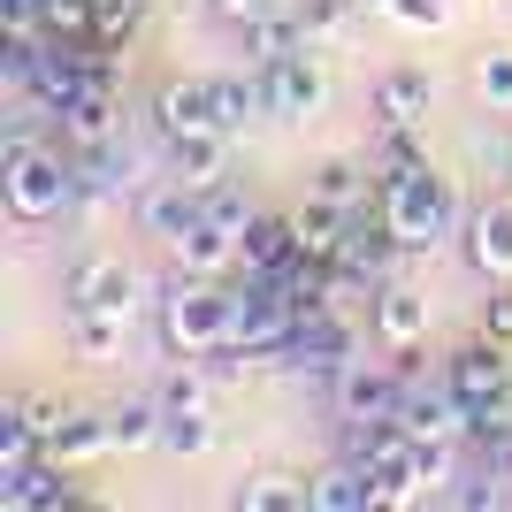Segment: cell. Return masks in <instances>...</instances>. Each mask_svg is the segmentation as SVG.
I'll return each mask as SVG.
<instances>
[{
	"label": "cell",
	"instance_id": "obj_20",
	"mask_svg": "<svg viewBox=\"0 0 512 512\" xmlns=\"http://www.w3.org/2000/svg\"><path fill=\"white\" fill-rule=\"evenodd\" d=\"M169 161L192 192H214L222 169H230V130H192V138H169Z\"/></svg>",
	"mask_w": 512,
	"mask_h": 512
},
{
	"label": "cell",
	"instance_id": "obj_39",
	"mask_svg": "<svg viewBox=\"0 0 512 512\" xmlns=\"http://www.w3.org/2000/svg\"><path fill=\"white\" fill-rule=\"evenodd\" d=\"M0 23L8 31H39V0H0Z\"/></svg>",
	"mask_w": 512,
	"mask_h": 512
},
{
	"label": "cell",
	"instance_id": "obj_4",
	"mask_svg": "<svg viewBox=\"0 0 512 512\" xmlns=\"http://www.w3.org/2000/svg\"><path fill=\"white\" fill-rule=\"evenodd\" d=\"M299 321H306V299L291 291V276H253L245 291H237V352L268 360V352L291 344Z\"/></svg>",
	"mask_w": 512,
	"mask_h": 512
},
{
	"label": "cell",
	"instance_id": "obj_8",
	"mask_svg": "<svg viewBox=\"0 0 512 512\" xmlns=\"http://www.w3.org/2000/svg\"><path fill=\"white\" fill-rule=\"evenodd\" d=\"M260 77H268V115H283V123H306L329 107V69L314 62V46H299L291 62L260 69Z\"/></svg>",
	"mask_w": 512,
	"mask_h": 512
},
{
	"label": "cell",
	"instance_id": "obj_7",
	"mask_svg": "<svg viewBox=\"0 0 512 512\" xmlns=\"http://www.w3.org/2000/svg\"><path fill=\"white\" fill-rule=\"evenodd\" d=\"M138 268L130 260H115V253H92V260H77V276H69V306H85V314H138Z\"/></svg>",
	"mask_w": 512,
	"mask_h": 512
},
{
	"label": "cell",
	"instance_id": "obj_12",
	"mask_svg": "<svg viewBox=\"0 0 512 512\" xmlns=\"http://www.w3.org/2000/svg\"><path fill=\"white\" fill-rule=\"evenodd\" d=\"M467 260L482 283H512V199H490V207H474L467 222Z\"/></svg>",
	"mask_w": 512,
	"mask_h": 512
},
{
	"label": "cell",
	"instance_id": "obj_25",
	"mask_svg": "<svg viewBox=\"0 0 512 512\" xmlns=\"http://www.w3.org/2000/svg\"><path fill=\"white\" fill-rule=\"evenodd\" d=\"M230 505L237 512H306V482H291V474H276V467H260V474H245L230 490Z\"/></svg>",
	"mask_w": 512,
	"mask_h": 512
},
{
	"label": "cell",
	"instance_id": "obj_17",
	"mask_svg": "<svg viewBox=\"0 0 512 512\" xmlns=\"http://www.w3.org/2000/svg\"><path fill=\"white\" fill-rule=\"evenodd\" d=\"M39 505H77V490L62 482V459H31V467L0 474V512H39Z\"/></svg>",
	"mask_w": 512,
	"mask_h": 512
},
{
	"label": "cell",
	"instance_id": "obj_32",
	"mask_svg": "<svg viewBox=\"0 0 512 512\" xmlns=\"http://www.w3.org/2000/svg\"><path fill=\"white\" fill-rule=\"evenodd\" d=\"M161 406H169V413H207V406H214V375L184 360L169 383H161Z\"/></svg>",
	"mask_w": 512,
	"mask_h": 512
},
{
	"label": "cell",
	"instance_id": "obj_5",
	"mask_svg": "<svg viewBox=\"0 0 512 512\" xmlns=\"http://www.w3.org/2000/svg\"><path fill=\"white\" fill-rule=\"evenodd\" d=\"M406 360H352L329 375V390H337V413L344 421H375V413H398V398H406Z\"/></svg>",
	"mask_w": 512,
	"mask_h": 512
},
{
	"label": "cell",
	"instance_id": "obj_36",
	"mask_svg": "<svg viewBox=\"0 0 512 512\" xmlns=\"http://www.w3.org/2000/svg\"><path fill=\"white\" fill-rule=\"evenodd\" d=\"M390 16L406 23V31H444V23H451V0H390Z\"/></svg>",
	"mask_w": 512,
	"mask_h": 512
},
{
	"label": "cell",
	"instance_id": "obj_3",
	"mask_svg": "<svg viewBox=\"0 0 512 512\" xmlns=\"http://www.w3.org/2000/svg\"><path fill=\"white\" fill-rule=\"evenodd\" d=\"M383 222L398 230L406 253H436V245L459 230V192H451V176H436L428 161L406 169V176H383Z\"/></svg>",
	"mask_w": 512,
	"mask_h": 512
},
{
	"label": "cell",
	"instance_id": "obj_28",
	"mask_svg": "<svg viewBox=\"0 0 512 512\" xmlns=\"http://www.w3.org/2000/svg\"><path fill=\"white\" fill-rule=\"evenodd\" d=\"M360 23V0H299V31L306 46H344Z\"/></svg>",
	"mask_w": 512,
	"mask_h": 512
},
{
	"label": "cell",
	"instance_id": "obj_9",
	"mask_svg": "<svg viewBox=\"0 0 512 512\" xmlns=\"http://www.w3.org/2000/svg\"><path fill=\"white\" fill-rule=\"evenodd\" d=\"M444 383L459 390V398H467L474 413H482V406H497V398L512 390L505 337H482V344H467V352H451V360H444Z\"/></svg>",
	"mask_w": 512,
	"mask_h": 512
},
{
	"label": "cell",
	"instance_id": "obj_14",
	"mask_svg": "<svg viewBox=\"0 0 512 512\" xmlns=\"http://www.w3.org/2000/svg\"><path fill=\"white\" fill-rule=\"evenodd\" d=\"M62 123V146H100V138H123V100H115V85H85L77 100L54 115Z\"/></svg>",
	"mask_w": 512,
	"mask_h": 512
},
{
	"label": "cell",
	"instance_id": "obj_16",
	"mask_svg": "<svg viewBox=\"0 0 512 512\" xmlns=\"http://www.w3.org/2000/svg\"><path fill=\"white\" fill-rule=\"evenodd\" d=\"M199 214H207V192H192L184 176H169V184H146V192H138V222H146L161 245H176Z\"/></svg>",
	"mask_w": 512,
	"mask_h": 512
},
{
	"label": "cell",
	"instance_id": "obj_34",
	"mask_svg": "<svg viewBox=\"0 0 512 512\" xmlns=\"http://www.w3.org/2000/svg\"><path fill=\"white\" fill-rule=\"evenodd\" d=\"M46 39H92V0H39Z\"/></svg>",
	"mask_w": 512,
	"mask_h": 512
},
{
	"label": "cell",
	"instance_id": "obj_1",
	"mask_svg": "<svg viewBox=\"0 0 512 512\" xmlns=\"http://www.w3.org/2000/svg\"><path fill=\"white\" fill-rule=\"evenodd\" d=\"M0 192H8V214H16V222H54L62 207L85 199L77 153L39 146L31 130H8V146H0Z\"/></svg>",
	"mask_w": 512,
	"mask_h": 512
},
{
	"label": "cell",
	"instance_id": "obj_2",
	"mask_svg": "<svg viewBox=\"0 0 512 512\" xmlns=\"http://www.w3.org/2000/svg\"><path fill=\"white\" fill-rule=\"evenodd\" d=\"M161 344H169L176 360H214V352H230L237 344V291L222 276H184L169 283V299H161Z\"/></svg>",
	"mask_w": 512,
	"mask_h": 512
},
{
	"label": "cell",
	"instance_id": "obj_10",
	"mask_svg": "<svg viewBox=\"0 0 512 512\" xmlns=\"http://www.w3.org/2000/svg\"><path fill=\"white\" fill-rule=\"evenodd\" d=\"M153 123H161V138L222 130V115H214V77H169V85L153 92Z\"/></svg>",
	"mask_w": 512,
	"mask_h": 512
},
{
	"label": "cell",
	"instance_id": "obj_26",
	"mask_svg": "<svg viewBox=\"0 0 512 512\" xmlns=\"http://www.w3.org/2000/svg\"><path fill=\"white\" fill-rule=\"evenodd\" d=\"M161 421H169L161 398H130V406H115V413H107V451H146V444H161Z\"/></svg>",
	"mask_w": 512,
	"mask_h": 512
},
{
	"label": "cell",
	"instance_id": "obj_35",
	"mask_svg": "<svg viewBox=\"0 0 512 512\" xmlns=\"http://www.w3.org/2000/svg\"><path fill=\"white\" fill-rule=\"evenodd\" d=\"M207 214H214V222H222L230 237H245V230H253V214H260V207H245V199H237L230 184H214V192H207Z\"/></svg>",
	"mask_w": 512,
	"mask_h": 512
},
{
	"label": "cell",
	"instance_id": "obj_15",
	"mask_svg": "<svg viewBox=\"0 0 512 512\" xmlns=\"http://www.w3.org/2000/svg\"><path fill=\"white\" fill-rule=\"evenodd\" d=\"M375 337H383L390 352H421V337H428V299L413 291V283H375Z\"/></svg>",
	"mask_w": 512,
	"mask_h": 512
},
{
	"label": "cell",
	"instance_id": "obj_29",
	"mask_svg": "<svg viewBox=\"0 0 512 512\" xmlns=\"http://www.w3.org/2000/svg\"><path fill=\"white\" fill-rule=\"evenodd\" d=\"M107 451V413H69L62 436L46 444V459H62V467H77V459H100Z\"/></svg>",
	"mask_w": 512,
	"mask_h": 512
},
{
	"label": "cell",
	"instance_id": "obj_27",
	"mask_svg": "<svg viewBox=\"0 0 512 512\" xmlns=\"http://www.w3.org/2000/svg\"><path fill=\"white\" fill-rule=\"evenodd\" d=\"M123 329H130L123 314H85V306H69V344H77V360H92V367L123 352Z\"/></svg>",
	"mask_w": 512,
	"mask_h": 512
},
{
	"label": "cell",
	"instance_id": "obj_24",
	"mask_svg": "<svg viewBox=\"0 0 512 512\" xmlns=\"http://www.w3.org/2000/svg\"><path fill=\"white\" fill-rule=\"evenodd\" d=\"M367 192H375V169H367L360 153H329V161L314 169V199H337V207L360 214V207H367Z\"/></svg>",
	"mask_w": 512,
	"mask_h": 512
},
{
	"label": "cell",
	"instance_id": "obj_30",
	"mask_svg": "<svg viewBox=\"0 0 512 512\" xmlns=\"http://www.w3.org/2000/svg\"><path fill=\"white\" fill-rule=\"evenodd\" d=\"M474 100L490 115H512V46H482L474 54Z\"/></svg>",
	"mask_w": 512,
	"mask_h": 512
},
{
	"label": "cell",
	"instance_id": "obj_6",
	"mask_svg": "<svg viewBox=\"0 0 512 512\" xmlns=\"http://www.w3.org/2000/svg\"><path fill=\"white\" fill-rule=\"evenodd\" d=\"M467 421H474V406H467L451 383H421V375H406L398 428H406L413 444H436V436H459V444H467Z\"/></svg>",
	"mask_w": 512,
	"mask_h": 512
},
{
	"label": "cell",
	"instance_id": "obj_13",
	"mask_svg": "<svg viewBox=\"0 0 512 512\" xmlns=\"http://www.w3.org/2000/svg\"><path fill=\"white\" fill-rule=\"evenodd\" d=\"M77 184H85V207H115V199L138 184V161H130V146H123V138L77 146Z\"/></svg>",
	"mask_w": 512,
	"mask_h": 512
},
{
	"label": "cell",
	"instance_id": "obj_21",
	"mask_svg": "<svg viewBox=\"0 0 512 512\" xmlns=\"http://www.w3.org/2000/svg\"><path fill=\"white\" fill-rule=\"evenodd\" d=\"M306 512H375V482H367V467H352V459L321 467L314 482H306Z\"/></svg>",
	"mask_w": 512,
	"mask_h": 512
},
{
	"label": "cell",
	"instance_id": "obj_31",
	"mask_svg": "<svg viewBox=\"0 0 512 512\" xmlns=\"http://www.w3.org/2000/svg\"><path fill=\"white\" fill-rule=\"evenodd\" d=\"M161 451H169V459H207L214 451V413H169V421H161Z\"/></svg>",
	"mask_w": 512,
	"mask_h": 512
},
{
	"label": "cell",
	"instance_id": "obj_19",
	"mask_svg": "<svg viewBox=\"0 0 512 512\" xmlns=\"http://www.w3.org/2000/svg\"><path fill=\"white\" fill-rule=\"evenodd\" d=\"M237 253H245V276H276L299 260V222L291 214H253V230L237 237Z\"/></svg>",
	"mask_w": 512,
	"mask_h": 512
},
{
	"label": "cell",
	"instance_id": "obj_38",
	"mask_svg": "<svg viewBox=\"0 0 512 512\" xmlns=\"http://www.w3.org/2000/svg\"><path fill=\"white\" fill-rule=\"evenodd\" d=\"M482 337H512V283H490V306H482Z\"/></svg>",
	"mask_w": 512,
	"mask_h": 512
},
{
	"label": "cell",
	"instance_id": "obj_42",
	"mask_svg": "<svg viewBox=\"0 0 512 512\" xmlns=\"http://www.w3.org/2000/svg\"><path fill=\"white\" fill-rule=\"evenodd\" d=\"M505 176H512V169H505Z\"/></svg>",
	"mask_w": 512,
	"mask_h": 512
},
{
	"label": "cell",
	"instance_id": "obj_33",
	"mask_svg": "<svg viewBox=\"0 0 512 512\" xmlns=\"http://www.w3.org/2000/svg\"><path fill=\"white\" fill-rule=\"evenodd\" d=\"M138 16H146V0H92V39L123 46L130 31H138Z\"/></svg>",
	"mask_w": 512,
	"mask_h": 512
},
{
	"label": "cell",
	"instance_id": "obj_23",
	"mask_svg": "<svg viewBox=\"0 0 512 512\" xmlns=\"http://www.w3.org/2000/svg\"><path fill=\"white\" fill-rule=\"evenodd\" d=\"M214 115H222V130L237 138V130L253 123V115H268V77H260V69H253V77H245V69L214 77Z\"/></svg>",
	"mask_w": 512,
	"mask_h": 512
},
{
	"label": "cell",
	"instance_id": "obj_18",
	"mask_svg": "<svg viewBox=\"0 0 512 512\" xmlns=\"http://www.w3.org/2000/svg\"><path fill=\"white\" fill-rule=\"evenodd\" d=\"M176 253V268H192V276H230V268H245V253H237V237L214 222V214H199L192 230L169 245Z\"/></svg>",
	"mask_w": 512,
	"mask_h": 512
},
{
	"label": "cell",
	"instance_id": "obj_41",
	"mask_svg": "<svg viewBox=\"0 0 512 512\" xmlns=\"http://www.w3.org/2000/svg\"><path fill=\"white\" fill-rule=\"evenodd\" d=\"M360 8H383V16H390V0H360Z\"/></svg>",
	"mask_w": 512,
	"mask_h": 512
},
{
	"label": "cell",
	"instance_id": "obj_22",
	"mask_svg": "<svg viewBox=\"0 0 512 512\" xmlns=\"http://www.w3.org/2000/svg\"><path fill=\"white\" fill-rule=\"evenodd\" d=\"M299 46H306V31H299V8H291V16L260 8V16L245 23V62H253V69H276V62H291Z\"/></svg>",
	"mask_w": 512,
	"mask_h": 512
},
{
	"label": "cell",
	"instance_id": "obj_11",
	"mask_svg": "<svg viewBox=\"0 0 512 512\" xmlns=\"http://www.w3.org/2000/svg\"><path fill=\"white\" fill-rule=\"evenodd\" d=\"M428 100H436V77H428L421 62H398L375 77V123L383 130H413L428 115Z\"/></svg>",
	"mask_w": 512,
	"mask_h": 512
},
{
	"label": "cell",
	"instance_id": "obj_40",
	"mask_svg": "<svg viewBox=\"0 0 512 512\" xmlns=\"http://www.w3.org/2000/svg\"><path fill=\"white\" fill-rule=\"evenodd\" d=\"M207 8H214V16H222V23H253L260 8H268V0H207Z\"/></svg>",
	"mask_w": 512,
	"mask_h": 512
},
{
	"label": "cell",
	"instance_id": "obj_37",
	"mask_svg": "<svg viewBox=\"0 0 512 512\" xmlns=\"http://www.w3.org/2000/svg\"><path fill=\"white\" fill-rule=\"evenodd\" d=\"M23 421L39 428V444H54V436H62V421H69V406H54V398H23Z\"/></svg>",
	"mask_w": 512,
	"mask_h": 512
}]
</instances>
